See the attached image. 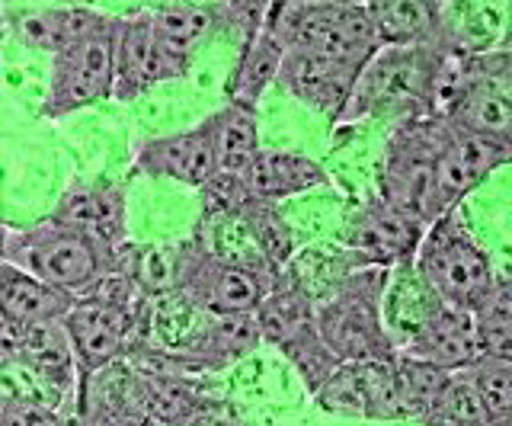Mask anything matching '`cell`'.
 I'll return each instance as SVG.
<instances>
[{"instance_id": "1", "label": "cell", "mask_w": 512, "mask_h": 426, "mask_svg": "<svg viewBox=\"0 0 512 426\" xmlns=\"http://www.w3.org/2000/svg\"><path fill=\"white\" fill-rule=\"evenodd\" d=\"M151 305L154 295H148L135 276L132 250H128L119 276L74 298L68 314L61 318L77 366L74 394L84 391L93 375L128 362L141 346H151Z\"/></svg>"}, {"instance_id": "2", "label": "cell", "mask_w": 512, "mask_h": 426, "mask_svg": "<svg viewBox=\"0 0 512 426\" xmlns=\"http://www.w3.org/2000/svg\"><path fill=\"white\" fill-rule=\"evenodd\" d=\"M128 250L132 247L116 254L100 241L87 238L84 231H74L45 218V222L26 231H7L4 260L13 263L16 270L29 273L32 279L45 282V286L80 298L96 286H103L106 279L119 276Z\"/></svg>"}, {"instance_id": "3", "label": "cell", "mask_w": 512, "mask_h": 426, "mask_svg": "<svg viewBox=\"0 0 512 426\" xmlns=\"http://www.w3.org/2000/svg\"><path fill=\"white\" fill-rule=\"evenodd\" d=\"M263 23L282 52H314L359 71L381 49L362 4H263Z\"/></svg>"}, {"instance_id": "4", "label": "cell", "mask_w": 512, "mask_h": 426, "mask_svg": "<svg viewBox=\"0 0 512 426\" xmlns=\"http://www.w3.org/2000/svg\"><path fill=\"white\" fill-rule=\"evenodd\" d=\"M442 45L445 42L439 36L429 45H391V49H378V55L362 68L336 125L356 122L365 116H384V113H400V119L426 116Z\"/></svg>"}, {"instance_id": "5", "label": "cell", "mask_w": 512, "mask_h": 426, "mask_svg": "<svg viewBox=\"0 0 512 426\" xmlns=\"http://www.w3.org/2000/svg\"><path fill=\"white\" fill-rule=\"evenodd\" d=\"M388 273L378 266H356L333 286L330 298L314 308L317 334L340 362H381L394 356V346L381 324V298Z\"/></svg>"}, {"instance_id": "6", "label": "cell", "mask_w": 512, "mask_h": 426, "mask_svg": "<svg viewBox=\"0 0 512 426\" xmlns=\"http://www.w3.org/2000/svg\"><path fill=\"white\" fill-rule=\"evenodd\" d=\"M413 270L439 305L455 311H474L490 295L496 273L471 231L458 222L455 212L426 225L423 241L413 254Z\"/></svg>"}, {"instance_id": "7", "label": "cell", "mask_w": 512, "mask_h": 426, "mask_svg": "<svg viewBox=\"0 0 512 426\" xmlns=\"http://www.w3.org/2000/svg\"><path fill=\"white\" fill-rule=\"evenodd\" d=\"M279 276L260 270V266L218 257L199 241L183 244L173 260V292L192 311H202L205 318L253 314Z\"/></svg>"}, {"instance_id": "8", "label": "cell", "mask_w": 512, "mask_h": 426, "mask_svg": "<svg viewBox=\"0 0 512 426\" xmlns=\"http://www.w3.org/2000/svg\"><path fill=\"white\" fill-rule=\"evenodd\" d=\"M442 138V119L407 116L394 125L384 145L378 170V199L413 215L416 222L432 225V183H436V151Z\"/></svg>"}, {"instance_id": "9", "label": "cell", "mask_w": 512, "mask_h": 426, "mask_svg": "<svg viewBox=\"0 0 512 426\" xmlns=\"http://www.w3.org/2000/svg\"><path fill=\"white\" fill-rule=\"evenodd\" d=\"M112 33L116 17L103 13L84 36L52 55V77L42 100L45 119L71 116L112 97Z\"/></svg>"}, {"instance_id": "10", "label": "cell", "mask_w": 512, "mask_h": 426, "mask_svg": "<svg viewBox=\"0 0 512 426\" xmlns=\"http://www.w3.org/2000/svg\"><path fill=\"white\" fill-rule=\"evenodd\" d=\"M442 122L512 145V58L506 49L464 58Z\"/></svg>"}, {"instance_id": "11", "label": "cell", "mask_w": 512, "mask_h": 426, "mask_svg": "<svg viewBox=\"0 0 512 426\" xmlns=\"http://www.w3.org/2000/svg\"><path fill=\"white\" fill-rule=\"evenodd\" d=\"M189 65L176 58L154 33L148 10L138 7L128 17H116L112 33V97L135 100L157 84L180 81Z\"/></svg>"}, {"instance_id": "12", "label": "cell", "mask_w": 512, "mask_h": 426, "mask_svg": "<svg viewBox=\"0 0 512 426\" xmlns=\"http://www.w3.org/2000/svg\"><path fill=\"white\" fill-rule=\"evenodd\" d=\"M509 157H512V145L442 122V138L436 151V183H432V209H436V218L455 212L458 202L464 196H471Z\"/></svg>"}, {"instance_id": "13", "label": "cell", "mask_w": 512, "mask_h": 426, "mask_svg": "<svg viewBox=\"0 0 512 426\" xmlns=\"http://www.w3.org/2000/svg\"><path fill=\"white\" fill-rule=\"evenodd\" d=\"M426 225L413 215L394 209L384 199H368L362 209L349 215L343 241L356 254V266H378V270H394L400 263H410L416 247L423 241Z\"/></svg>"}, {"instance_id": "14", "label": "cell", "mask_w": 512, "mask_h": 426, "mask_svg": "<svg viewBox=\"0 0 512 426\" xmlns=\"http://www.w3.org/2000/svg\"><path fill=\"white\" fill-rule=\"evenodd\" d=\"M314 398L330 414L362 420H404L394 385V356L381 362H343Z\"/></svg>"}, {"instance_id": "15", "label": "cell", "mask_w": 512, "mask_h": 426, "mask_svg": "<svg viewBox=\"0 0 512 426\" xmlns=\"http://www.w3.org/2000/svg\"><path fill=\"white\" fill-rule=\"evenodd\" d=\"M154 33L167 49L192 65L199 45H205L224 26H250L260 13V4H154L144 7Z\"/></svg>"}, {"instance_id": "16", "label": "cell", "mask_w": 512, "mask_h": 426, "mask_svg": "<svg viewBox=\"0 0 512 426\" xmlns=\"http://www.w3.org/2000/svg\"><path fill=\"white\" fill-rule=\"evenodd\" d=\"M359 74H362L359 68L340 65V61H330L324 55L288 49V52H282L276 84L285 87L301 103L317 109V113H324L330 119V125H336L352 87L359 81Z\"/></svg>"}, {"instance_id": "17", "label": "cell", "mask_w": 512, "mask_h": 426, "mask_svg": "<svg viewBox=\"0 0 512 426\" xmlns=\"http://www.w3.org/2000/svg\"><path fill=\"white\" fill-rule=\"evenodd\" d=\"M52 222L58 225H68L74 231H84L87 238L100 241L103 247L122 250L128 247V238H125V193L119 186H112L106 180H96V183H87V180H77L68 186V193H64L55 205V212L48 215Z\"/></svg>"}, {"instance_id": "18", "label": "cell", "mask_w": 512, "mask_h": 426, "mask_svg": "<svg viewBox=\"0 0 512 426\" xmlns=\"http://www.w3.org/2000/svg\"><path fill=\"white\" fill-rule=\"evenodd\" d=\"M135 170L144 177H167L183 186H208L218 177L215 151L208 129L199 122L189 132H173L144 141L135 154Z\"/></svg>"}, {"instance_id": "19", "label": "cell", "mask_w": 512, "mask_h": 426, "mask_svg": "<svg viewBox=\"0 0 512 426\" xmlns=\"http://www.w3.org/2000/svg\"><path fill=\"white\" fill-rule=\"evenodd\" d=\"M13 366L26 369L42 391L55 401V407L77 391V366L71 340L64 334L61 321L42 324H20L16 334V362Z\"/></svg>"}, {"instance_id": "20", "label": "cell", "mask_w": 512, "mask_h": 426, "mask_svg": "<svg viewBox=\"0 0 512 426\" xmlns=\"http://www.w3.org/2000/svg\"><path fill=\"white\" fill-rule=\"evenodd\" d=\"M397 353L407 359H416V362H426V366L439 369V372L468 369L480 356L471 314L439 305Z\"/></svg>"}, {"instance_id": "21", "label": "cell", "mask_w": 512, "mask_h": 426, "mask_svg": "<svg viewBox=\"0 0 512 426\" xmlns=\"http://www.w3.org/2000/svg\"><path fill=\"white\" fill-rule=\"evenodd\" d=\"M234 180L240 189H244L247 199H260V202L276 205L279 199L327 186L330 173L320 167L314 157L292 154V151H260Z\"/></svg>"}, {"instance_id": "22", "label": "cell", "mask_w": 512, "mask_h": 426, "mask_svg": "<svg viewBox=\"0 0 512 426\" xmlns=\"http://www.w3.org/2000/svg\"><path fill=\"white\" fill-rule=\"evenodd\" d=\"M103 13L90 7H26V10H0L4 29L16 36L20 45L42 52H61L77 36L96 26Z\"/></svg>"}, {"instance_id": "23", "label": "cell", "mask_w": 512, "mask_h": 426, "mask_svg": "<svg viewBox=\"0 0 512 426\" xmlns=\"http://www.w3.org/2000/svg\"><path fill=\"white\" fill-rule=\"evenodd\" d=\"M436 308L439 302L420 282V276H416L413 260L394 266L388 273V289H384V298H381V324L394 346V353L423 327V321Z\"/></svg>"}, {"instance_id": "24", "label": "cell", "mask_w": 512, "mask_h": 426, "mask_svg": "<svg viewBox=\"0 0 512 426\" xmlns=\"http://www.w3.org/2000/svg\"><path fill=\"white\" fill-rule=\"evenodd\" d=\"M282 65V45L276 36L269 33V26L263 23V4L260 13L253 17L247 26V39L244 49H240V61L228 81V100L240 106H253L260 103L269 84H276V74Z\"/></svg>"}, {"instance_id": "25", "label": "cell", "mask_w": 512, "mask_h": 426, "mask_svg": "<svg viewBox=\"0 0 512 426\" xmlns=\"http://www.w3.org/2000/svg\"><path fill=\"white\" fill-rule=\"evenodd\" d=\"M372 23L381 49L391 45H429L439 39L442 29V4L432 0H388V4H362Z\"/></svg>"}, {"instance_id": "26", "label": "cell", "mask_w": 512, "mask_h": 426, "mask_svg": "<svg viewBox=\"0 0 512 426\" xmlns=\"http://www.w3.org/2000/svg\"><path fill=\"white\" fill-rule=\"evenodd\" d=\"M74 298L64 295L29 273L16 270L13 263L0 260V318L10 324H42L61 321Z\"/></svg>"}, {"instance_id": "27", "label": "cell", "mask_w": 512, "mask_h": 426, "mask_svg": "<svg viewBox=\"0 0 512 426\" xmlns=\"http://www.w3.org/2000/svg\"><path fill=\"white\" fill-rule=\"evenodd\" d=\"M208 138H212L215 164L224 177H237L256 154H260V119L253 106L228 103L218 113H212L205 122Z\"/></svg>"}, {"instance_id": "28", "label": "cell", "mask_w": 512, "mask_h": 426, "mask_svg": "<svg viewBox=\"0 0 512 426\" xmlns=\"http://www.w3.org/2000/svg\"><path fill=\"white\" fill-rule=\"evenodd\" d=\"M461 375L468 378L490 426H512V359L477 356L468 369H461Z\"/></svg>"}, {"instance_id": "29", "label": "cell", "mask_w": 512, "mask_h": 426, "mask_svg": "<svg viewBox=\"0 0 512 426\" xmlns=\"http://www.w3.org/2000/svg\"><path fill=\"white\" fill-rule=\"evenodd\" d=\"M471 324L480 356L512 359V286L506 276H496L490 295L471 311Z\"/></svg>"}, {"instance_id": "30", "label": "cell", "mask_w": 512, "mask_h": 426, "mask_svg": "<svg viewBox=\"0 0 512 426\" xmlns=\"http://www.w3.org/2000/svg\"><path fill=\"white\" fill-rule=\"evenodd\" d=\"M279 353L298 369V375L304 378V385H308L311 394H317L320 388H324L327 378L343 366V362L336 359V356L327 350V346H324V340H320L317 324L308 327V330H301L298 337L285 340V343L279 346Z\"/></svg>"}, {"instance_id": "31", "label": "cell", "mask_w": 512, "mask_h": 426, "mask_svg": "<svg viewBox=\"0 0 512 426\" xmlns=\"http://www.w3.org/2000/svg\"><path fill=\"white\" fill-rule=\"evenodd\" d=\"M0 426H61L58 410L29 398H0Z\"/></svg>"}, {"instance_id": "32", "label": "cell", "mask_w": 512, "mask_h": 426, "mask_svg": "<svg viewBox=\"0 0 512 426\" xmlns=\"http://www.w3.org/2000/svg\"><path fill=\"white\" fill-rule=\"evenodd\" d=\"M4 241H7V228L0 222V260H4Z\"/></svg>"}, {"instance_id": "33", "label": "cell", "mask_w": 512, "mask_h": 426, "mask_svg": "<svg viewBox=\"0 0 512 426\" xmlns=\"http://www.w3.org/2000/svg\"><path fill=\"white\" fill-rule=\"evenodd\" d=\"M0 39H4V20H0Z\"/></svg>"}]
</instances>
